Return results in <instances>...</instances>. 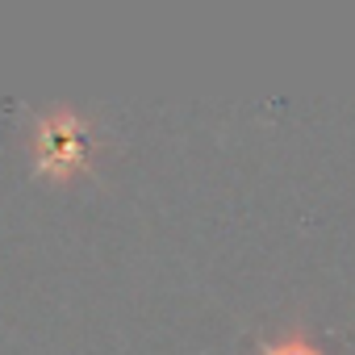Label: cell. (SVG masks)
Wrapping results in <instances>:
<instances>
[{
	"instance_id": "obj_2",
	"label": "cell",
	"mask_w": 355,
	"mask_h": 355,
	"mask_svg": "<svg viewBox=\"0 0 355 355\" xmlns=\"http://www.w3.org/2000/svg\"><path fill=\"white\" fill-rule=\"evenodd\" d=\"M259 355H326V347L313 334H305V330H288L280 338H268L259 347Z\"/></svg>"
},
{
	"instance_id": "obj_1",
	"label": "cell",
	"mask_w": 355,
	"mask_h": 355,
	"mask_svg": "<svg viewBox=\"0 0 355 355\" xmlns=\"http://www.w3.org/2000/svg\"><path fill=\"white\" fill-rule=\"evenodd\" d=\"M30 159L42 180H76L92 171L96 159V130L92 117L76 109H46L30 121Z\"/></svg>"
}]
</instances>
